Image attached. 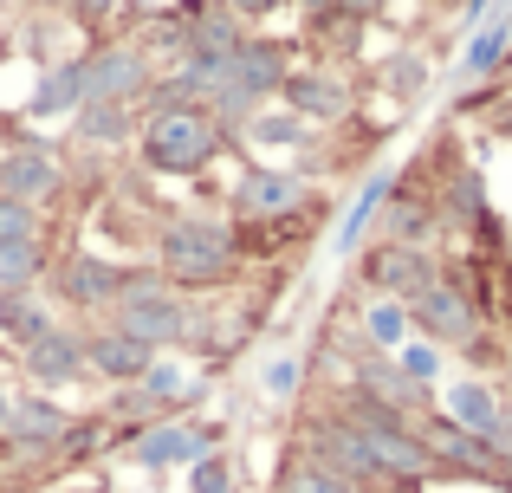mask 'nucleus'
I'll use <instances>...</instances> for the list:
<instances>
[{
	"instance_id": "1",
	"label": "nucleus",
	"mask_w": 512,
	"mask_h": 493,
	"mask_svg": "<svg viewBox=\"0 0 512 493\" xmlns=\"http://www.w3.org/2000/svg\"><path fill=\"white\" fill-rule=\"evenodd\" d=\"M292 72V39H266V33H247L234 52H227L221 78L208 85V98H201V111L214 117V124L227 130V137H240V130L253 124V117L266 111V104L279 98V85H286Z\"/></svg>"
},
{
	"instance_id": "2",
	"label": "nucleus",
	"mask_w": 512,
	"mask_h": 493,
	"mask_svg": "<svg viewBox=\"0 0 512 493\" xmlns=\"http://www.w3.org/2000/svg\"><path fill=\"white\" fill-rule=\"evenodd\" d=\"M150 260L163 266V279L175 292H221L240 279V241H234V221H214V215H175L156 228Z\"/></svg>"
},
{
	"instance_id": "3",
	"label": "nucleus",
	"mask_w": 512,
	"mask_h": 493,
	"mask_svg": "<svg viewBox=\"0 0 512 493\" xmlns=\"http://www.w3.org/2000/svg\"><path fill=\"white\" fill-rule=\"evenodd\" d=\"M227 143L234 137H227L201 104H182V111H143L137 163L150 169V176H163V182H188V176H201L214 156H227Z\"/></svg>"
},
{
	"instance_id": "4",
	"label": "nucleus",
	"mask_w": 512,
	"mask_h": 493,
	"mask_svg": "<svg viewBox=\"0 0 512 493\" xmlns=\"http://www.w3.org/2000/svg\"><path fill=\"white\" fill-rule=\"evenodd\" d=\"M188 312H195V305H188L182 292L163 279V266L150 260V266H130V273H124V299L111 305V318H104V325H117L124 338L150 344V351H182Z\"/></svg>"
},
{
	"instance_id": "5",
	"label": "nucleus",
	"mask_w": 512,
	"mask_h": 493,
	"mask_svg": "<svg viewBox=\"0 0 512 493\" xmlns=\"http://www.w3.org/2000/svg\"><path fill=\"white\" fill-rule=\"evenodd\" d=\"M299 455H305V461H318V468H331L338 481H350L357 493H389V474L376 468L370 442L350 429L338 409H318V416H305V422H299Z\"/></svg>"
},
{
	"instance_id": "6",
	"label": "nucleus",
	"mask_w": 512,
	"mask_h": 493,
	"mask_svg": "<svg viewBox=\"0 0 512 493\" xmlns=\"http://www.w3.org/2000/svg\"><path fill=\"white\" fill-rule=\"evenodd\" d=\"M344 351H350V357H344V383H350V390L376 396V403L402 409V416H415V422L435 409V390H428V383H415L409 370H402L389 351H376L370 338H344Z\"/></svg>"
},
{
	"instance_id": "7",
	"label": "nucleus",
	"mask_w": 512,
	"mask_h": 493,
	"mask_svg": "<svg viewBox=\"0 0 512 493\" xmlns=\"http://www.w3.org/2000/svg\"><path fill=\"white\" fill-rule=\"evenodd\" d=\"M124 273L130 266L104 260V253H65L52 260V305H65L72 318H111V305L124 299Z\"/></svg>"
},
{
	"instance_id": "8",
	"label": "nucleus",
	"mask_w": 512,
	"mask_h": 493,
	"mask_svg": "<svg viewBox=\"0 0 512 493\" xmlns=\"http://www.w3.org/2000/svg\"><path fill=\"white\" fill-rule=\"evenodd\" d=\"M156 85V59L137 46V39H98V46H85V98H111V104H137L150 98Z\"/></svg>"
},
{
	"instance_id": "9",
	"label": "nucleus",
	"mask_w": 512,
	"mask_h": 493,
	"mask_svg": "<svg viewBox=\"0 0 512 493\" xmlns=\"http://www.w3.org/2000/svg\"><path fill=\"white\" fill-rule=\"evenodd\" d=\"M402 312H409V331H415V338L435 344V351H454V357H461L467 344L487 331V318L474 312V299H467L461 286H448V279H435L428 292H415Z\"/></svg>"
},
{
	"instance_id": "10",
	"label": "nucleus",
	"mask_w": 512,
	"mask_h": 493,
	"mask_svg": "<svg viewBox=\"0 0 512 493\" xmlns=\"http://www.w3.org/2000/svg\"><path fill=\"white\" fill-rule=\"evenodd\" d=\"M357 279L376 292V299L409 305L415 292H428L441 279V253L435 247H402V241H370L357 253Z\"/></svg>"
},
{
	"instance_id": "11",
	"label": "nucleus",
	"mask_w": 512,
	"mask_h": 493,
	"mask_svg": "<svg viewBox=\"0 0 512 493\" xmlns=\"http://www.w3.org/2000/svg\"><path fill=\"white\" fill-rule=\"evenodd\" d=\"M279 104H286L292 117H305L312 130H338V124H350V111H357V91H350V78L331 59H318V65H292L286 85H279Z\"/></svg>"
},
{
	"instance_id": "12",
	"label": "nucleus",
	"mask_w": 512,
	"mask_h": 493,
	"mask_svg": "<svg viewBox=\"0 0 512 493\" xmlns=\"http://www.w3.org/2000/svg\"><path fill=\"white\" fill-rule=\"evenodd\" d=\"M214 448H221V429H214V422H188V416H163V422H150V429L130 435V461H137L143 474L195 468V461L214 455Z\"/></svg>"
},
{
	"instance_id": "13",
	"label": "nucleus",
	"mask_w": 512,
	"mask_h": 493,
	"mask_svg": "<svg viewBox=\"0 0 512 493\" xmlns=\"http://www.w3.org/2000/svg\"><path fill=\"white\" fill-rule=\"evenodd\" d=\"M0 195H13V202H33V208L59 202V195H65V163H59V150H52L46 137H33V130H20V137H13V150L0 156Z\"/></svg>"
},
{
	"instance_id": "14",
	"label": "nucleus",
	"mask_w": 512,
	"mask_h": 493,
	"mask_svg": "<svg viewBox=\"0 0 512 493\" xmlns=\"http://www.w3.org/2000/svg\"><path fill=\"white\" fill-rule=\"evenodd\" d=\"M65 422H72V409H59V396L46 390H26L13 396L7 409V429H0V461H46L52 468V442L65 435Z\"/></svg>"
},
{
	"instance_id": "15",
	"label": "nucleus",
	"mask_w": 512,
	"mask_h": 493,
	"mask_svg": "<svg viewBox=\"0 0 512 493\" xmlns=\"http://www.w3.org/2000/svg\"><path fill=\"white\" fill-rule=\"evenodd\" d=\"M422 442L428 455H435V481H493V461H500V448L480 442L474 429H461L454 416H441V409H428L422 416Z\"/></svg>"
},
{
	"instance_id": "16",
	"label": "nucleus",
	"mask_w": 512,
	"mask_h": 493,
	"mask_svg": "<svg viewBox=\"0 0 512 493\" xmlns=\"http://www.w3.org/2000/svg\"><path fill=\"white\" fill-rule=\"evenodd\" d=\"M20 370H26V383H33V390H46V396L85 383V377H91L85 331H78V325H52L39 344H26V351H20Z\"/></svg>"
},
{
	"instance_id": "17",
	"label": "nucleus",
	"mask_w": 512,
	"mask_h": 493,
	"mask_svg": "<svg viewBox=\"0 0 512 493\" xmlns=\"http://www.w3.org/2000/svg\"><path fill=\"white\" fill-rule=\"evenodd\" d=\"M305 202H312L305 182L292 176V169H266V163H247L240 182L227 189V215L234 221H273V215H292V208H305Z\"/></svg>"
},
{
	"instance_id": "18",
	"label": "nucleus",
	"mask_w": 512,
	"mask_h": 493,
	"mask_svg": "<svg viewBox=\"0 0 512 493\" xmlns=\"http://www.w3.org/2000/svg\"><path fill=\"white\" fill-rule=\"evenodd\" d=\"M325 221H331V202H325V195H312L305 208H292V215H273V221H234L240 260H273V253H292V247L312 241Z\"/></svg>"
},
{
	"instance_id": "19",
	"label": "nucleus",
	"mask_w": 512,
	"mask_h": 493,
	"mask_svg": "<svg viewBox=\"0 0 512 493\" xmlns=\"http://www.w3.org/2000/svg\"><path fill=\"white\" fill-rule=\"evenodd\" d=\"M78 104H85V52L46 65L39 85H33V98L20 104V117H26V124H72Z\"/></svg>"
},
{
	"instance_id": "20",
	"label": "nucleus",
	"mask_w": 512,
	"mask_h": 493,
	"mask_svg": "<svg viewBox=\"0 0 512 493\" xmlns=\"http://www.w3.org/2000/svg\"><path fill=\"white\" fill-rule=\"evenodd\" d=\"M137 130H143V111H137V104H111V98H85V104H78V117H72V143H78V150H91V156L130 150Z\"/></svg>"
},
{
	"instance_id": "21",
	"label": "nucleus",
	"mask_w": 512,
	"mask_h": 493,
	"mask_svg": "<svg viewBox=\"0 0 512 493\" xmlns=\"http://www.w3.org/2000/svg\"><path fill=\"white\" fill-rule=\"evenodd\" d=\"M85 357H91V377H98V383L124 390V383H143V370H150L163 351H150V344L124 338L117 325H98V331H85Z\"/></svg>"
},
{
	"instance_id": "22",
	"label": "nucleus",
	"mask_w": 512,
	"mask_h": 493,
	"mask_svg": "<svg viewBox=\"0 0 512 493\" xmlns=\"http://www.w3.org/2000/svg\"><path fill=\"white\" fill-rule=\"evenodd\" d=\"M52 325H59V305H52L39 286H13V292H0V338H7L13 351L39 344Z\"/></svg>"
},
{
	"instance_id": "23",
	"label": "nucleus",
	"mask_w": 512,
	"mask_h": 493,
	"mask_svg": "<svg viewBox=\"0 0 512 493\" xmlns=\"http://www.w3.org/2000/svg\"><path fill=\"white\" fill-rule=\"evenodd\" d=\"M104 448H117V429L104 422V409H98V416H72L65 435L52 442V468H91Z\"/></svg>"
},
{
	"instance_id": "24",
	"label": "nucleus",
	"mask_w": 512,
	"mask_h": 493,
	"mask_svg": "<svg viewBox=\"0 0 512 493\" xmlns=\"http://www.w3.org/2000/svg\"><path fill=\"white\" fill-rule=\"evenodd\" d=\"M52 241L39 234V241H0V292H13V286H39V279L52 273Z\"/></svg>"
},
{
	"instance_id": "25",
	"label": "nucleus",
	"mask_w": 512,
	"mask_h": 493,
	"mask_svg": "<svg viewBox=\"0 0 512 493\" xmlns=\"http://www.w3.org/2000/svg\"><path fill=\"white\" fill-rule=\"evenodd\" d=\"M240 39H247V26H240L234 13L221 7V0H214L208 13H195V20H188V52H208V59H227V52H234Z\"/></svg>"
},
{
	"instance_id": "26",
	"label": "nucleus",
	"mask_w": 512,
	"mask_h": 493,
	"mask_svg": "<svg viewBox=\"0 0 512 493\" xmlns=\"http://www.w3.org/2000/svg\"><path fill=\"white\" fill-rule=\"evenodd\" d=\"M240 143H253V150H299V143H312V124L305 117H292L286 104L279 111H260L247 130H240Z\"/></svg>"
},
{
	"instance_id": "27",
	"label": "nucleus",
	"mask_w": 512,
	"mask_h": 493,
	"mask_svg": "<svg viewBox=\"0 0 512 493\" xmlns=\"http://www.w3.org/2000/svg\"><path fill=\"white\" fill-rule=\"evenodd\" d=\"M65 20H72L91 46H98V39H111L117 20H143V7H130V0H72V7H65Z\"/></svg>"
},
{
	"instance_id": "28",
	"label": "nucleus",
	"mask_w": 512,
	"mask_h": 493,
	"mask_svg": "<svg viewBox=\"0 0 512 493\" xmlns=\"http://www.w3.org/2000/svg\"><path fill=\"white\" fill-rule=\"evenodd\" d=\"M467 253H480V260H493V266H506L512 260V228H506V215L500 208H480L474 215V228H467Z\"/></svg>"
},
{
	"instance_id": "29",
	"label": "nucleus",
	"mask_w": 512,
	"mask_h": 493,
	"mask_svg": "<svg viewBox=\"0 0 512 493\" xmlns=\"http://www.w3.org/2000/svg\"><path fill=\"white\" fill-rule=\"evenodd\" d=\"M422 85H428V59L415 46H396L383 59V91H389V98H415Z\"/></svg>"
},
{
	"instance_id": "30",
	"label": "nucleus",
	"mask_w": 512,
	"mask_h": 493,
	"mask_svg": "<svg viewBox=\"0 0 512 493\" xmlns=\"http://www.w3.org/2000/svg\"><path fill=\"white\" fill-rule=\"evenodd\" d=\"M409 331V312H402L396 299H383V305H363V338L376 344V351H389V344Z\"/></svg>"
},
{
	"instance_id": "31",
	"label": "nucleus",
	"mask_w": 512,
	"mask_h": 493,
	"mask_svg": "<svg viewBox=\"0 0 512 493\" xmlns=\"http://www.w3.org/2000/svg\"><path fill=\"white\" fill-rule=\"evenodd\" d=\"M39 234H46V215H39L33 202L0 195V241H39Z\"/></svg>"
},
{
	"instance_id": "32",
	"label": "nucleus",
	"mask_w": 512,
	"mask_h": 493,
	"mask_svg": "<svg viewBox=\"0 0 512 493\" xmlns=\"http://www.w3.org/2000/svg\"><path fill=\"white\" fill-rule=\"evenodd\" d=\"M188 493H234V461L214 448V455H201L195 468H188Z\"/></svg>"
},
{
	"instance_id": "33",
	"label": "nucleus",
	"mask_w": 512,
	"mask_h": 493,
	"mask_svg": "<svg viewBox=\"0 0 512 493\" xmlns=\"http://www.w3.org/2000/svg\"><path fill=\"white\" fill-rule=\"evenodd\" d=\"M512 46H506V26H493V33L474 39V52H467V72H493V65H506Z\"/></svg>"
},
{
	"instance_id": "34",
	"label": "nucleus",
	"mask_w": 512,
	"mask_h": 493,
	"mask_svg": "<svg viewBox=\"0 0 512 493\" xmlns=\"http://www.w3.org/2000/svg\"><path fill=\"white\" fill-rule=\"evenodd\" d=\"M396 364L409 370L415 383H435V377H441V351H435V344H422V338H415L409 351H396Z\"/></svg>"
},
{
	"instance_id": "35",
	"label": "nucleus",
	"mask_w": 512,
	"mask_h": 493,
	"mask_svg": "<svg viewBox=\"0 0 512 493\" xmlns=\"http://www.w3.org/2000/svg\"><path fill=\"white\" fill-rule=\"evenodd\" d=\"M299 377H305V364H299V357H273L260 383H266V396H279V403H286V396L299 390Z\"/></svg>"
},
{
	"instance_id": "36",
	"label": "nucleus",
	"mask_w": 512,
	"mask_h": 493,
	"mask_svg": "<svg viewBox=\"0 0 512 493\" xmlns=\"http://www.w3.org/2000/svg\"><path fill=\"white\" fill-rule=\"evenodd\" d=\"M221 7H227V13H234V20H240V26L253 33V26H266L273 13H286L292 0H221Z\"/></svg>"
},
{
	"instance_id": "37",
	"label": "nucleus",
	"mask_w": 512,
	"mask_h": 493,
	"mask_svg": "<svg viewBox=\"0 0 512 493\" xmlns=\"http://www.w3.org/2000/svg\"><path fill=\"white\" fill-rule=\"evenodd\" d=\"M383 7H389V0H338V13H350V20H357V26L383 20Z\"/></svg>"
},
{
	"instance_id": "38",
	"label": "nucleus",
	"mask_w": 512,
	"mask_h": 493,
	"mask_svg": "<svg viewBox=\"0 0 512 493\" xmlns=\"http://www.w3.org/2000/svg\"><path fill=\"white\" fill-rule=\"evenodd\" d=\"M487 130H493L500 143H512V91H506V98H500V104L487 111Z\"/></svg>"
},
{
	"instance_id": "39",
	"label": "nucleus",
	"mask_w": 512,
	"mask_h": 493,
	"mask_svg": "<svg viewBox=\"0 0 512 493\" xmlns=\"http://www.w3.org/2000/svg\"><path fill=\"white\" fill-rule=\"evenodd\" d=\"M493 325H500L506 338H512V260L500 266V318H493Z\"/></svg>"
},
{
	"instance_id": "40",
	"label": "nucleus",
	"mask_w": 512,
	"mask_h": 493,
	"mask_svg": "<svg viewBox=\"0 0 512 493\" xmlns=\"http://www.w3.org/2000/svg\"><path fill=\"white\" fill-rule=\"evenodd\" d=\"M292 7H299L305 20H318V13H331V7H338V0H292Z\"/></svg>"
},
{
	"instance_id": "41",
	"label": "nucleus",
	"mask_w": 512,
	"mask_h": 493,
	"mask_svg": "<svg viewBox=\"0 0 512 493\" xmlns=\"http://www.w3.org/2000/svg\"><path fill=\"white\" fill-rule=\"evenodd\" d=\"M65 7L72 0H33V13H46V20H65Z\"/></svg>"
},
{
	"instance_id": "42",
	"label": "nucleus",
	"mask_w": 512,
	"mask_h": 493,
	"mask_svg": "<svg viewBox=\"0 0 512 493\" xmlns=\"http://www.w3.org/2000/svg\"><path fill=\"white\" fill-rule=\"evenodd\" d=\"M422 7H435V13H467V7H480V0H422Z\"/></svg>"
},
{
	"instance_id": "43",
	"label": "nucleus",
	"mask_w": 512,
	"mask_h": 493,
	"mask_svg": "<svg viewBox=\"0 0 512 493\" xmlns=\"http://www.w3.org/2000/svg\"><path fill=\"white\" fill-rule=\"evenodd\" d=\"M279 493H312V487L299 481V468H286V474H279Z\"/></svg>"
},
{
	"instance_id": "44",
	"label": "nucleus",
	"mask_w": 512,
	"mask_h": 493,
	"mask_svg": "<svg viewBox=\"0 0 512 493\" xmlns=\"http://www.w3.org/2000/svg\"><path fill=\"white\" fill-rule=\"evenodd\" d=\"M7 409H13V390L0 383V429H7Z\"/></svg>"
},
{
	"instance_id": "45",
	"label": "nucleus",
	"mask_w": 512,
	"mask_h": 493,
	"mask_svg": "<svg viewBox=\"0 0 512 493\" xmlns=\"http://www.w3.org/2000/svg\"><path fill=\"white\" fill-rule=\"evenodd\" d=\"M500 403H506V416H512V377H506V390H500Z\"/></svg>"
}]
</instances>
